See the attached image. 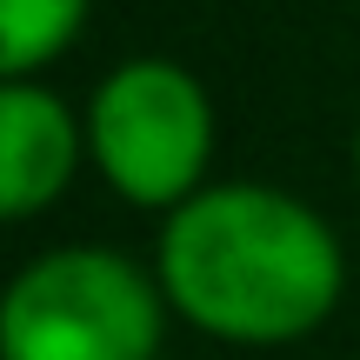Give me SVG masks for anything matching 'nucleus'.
Here are the masks:
<instances>
[{"mask_svg":"<svg viewBox=\"0 0 360 360\" xmlns=\"http://www.w3.org/2000/svg\"><path fill=\"white\" fill-rule=\"evenodd\" d=\"M87 154L134 207H187L214 154L207 87L174 60H127L87 107Z\"/></svg>","mask_w":360,"mask_h":360,"instance_id":"obj_3","label":"nucleus"},{"mask_svg":"<svg viewBox=\"0 0 360 360\" xmlns=\"http://www.w3.org/2000/svg\"><path fill=\"white\" fill-rule=\"evenodd\" d=\"M160 294L114 247L40 254L0 300V360H154Z\"/></svg>","mask_w":360,"mask_h":360,"instance_id":"obj_2","label":"nucleus"},{"mask_svg":"<svg viewBox=\"0 0 360 360\" xmlns=\"http://www.w3.org/2000/svg\"><path fill=\"white\" fill-rule=\"evenodd\" d=\"M354 167H360V141H354Z\"/></svg>","mask_w":360,"mask_h":360,"instance_id":"obj_6","label":"nucleus"},{"mask_svg":"<svg viewBox=\"0 0 360 360\" xmlns=\"http://www.w3.org/2000/svg\"><path fill=\"white\" fill-rule=\"evenodd\" d=\"M80 160V127L53 94L7 80L0 94V214L27 220L67 187Z\"/></svg>","mask_w":360,"mask_h":360,"instance_id":"obj_4","label":"nucleus"},{"mask_svg":"<svg viewBox=\"0 0 360 360\" xmlns=\"http://www.w3.org/2000/svg\"><path fill=\"white\" fill-rule=\"evenodd\" d=\"M167 307L220 340H294L340 300V240L281 187H200L160 233Z\"/></svg>","mask_w":360,"mask_h":360,"instance_id":"obj_1","label":"nucleus"},{"mask_svg":"<svg viewBox=\"0 0 360 360\" xmlns=\"http://www.w3.org/2000/svg\"><path fill=\"white\" fill-rule=\"evenodd\" d=\"M80 20L87 0H0V74L27 80L34 67H47L53 53H67Z\"/></svg>","mask_w":360,"mask_h":360,"instance_id":"obj_5","label":"nucleus"}]
</instances>
